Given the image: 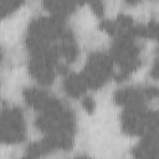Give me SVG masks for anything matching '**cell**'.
Listing matches in <instances>:
<instances>
[{
  "label": "cell",
  "instance_id": "6",
  "mask_svg": "<svg viewBox=\"0 0 159 159\" xmlns=\"http://www.w3.org/2000/svg\"><path fill=\"white\" fill-rule=\"evenodd\" d=\"M82 106H83V108L87 111V112H93V109H94V101L91 98V97H86L83 101H82Z\"/></svg>",
  "mask_w": 159,
  "mask_h": 159
},
{
  "label": "cell",
  "instance_id": "2",
  "mask_svg": "<svg viewBox=\"0 0 159 159\" xmlns=\"http://www.w3.org/2000/svg\"><path fill=\"white\" fill-rule=\"evenodd\" d=\"M25 137L22 113L17 108H6L0 116V140L6 143L20 142Z\"/></svg>",
  "mask_w": 159,
  "mask_h": 159
},
{
  "label": "cell",
  "instance_id": "7",
  "mask_svg": "<svg viewBox=\"0 0 159 159\" xmlns=\"http://www.w3.org/2000/svg\"><path fill=\"white\" fill-rule=\"evenodd\" d=\"M91 6H92V9H93V11H94L96 14H98V15H102V14H103V4H102V2H99V1L92 2Z\"/></svg>",
  "mask_w": 159,
  "mask_h": 159
},
{
  "label": "cell",
  "instance_id": "5",
  "mask_svg": "<svg viewBox=\"0 0 159 159\" xmlns=\"http://www.w3.org/2000/svg\"><path fill=\"white\" fill-rule=\"evenodd\" d=\"M63 86H65L66 92L70 96H72V97H80L88 88V86H87V83H86L82 73L81 75H77V73L70 75L65 80Z\"/></svg>",
  "mask_w": 159,
  "mask_h": 159
},
{
  "label": "cell",
  "instance_id": "9",
  "mask_svg": "<svg viewBox=\"0 0 159 159\" xmlns=\"http://www.w3.org/2000/svg\"><path fill=\"white\" fill-rule=\"evenodd\" d=\"M0 61H1V47H0Z\"/></svg>",
  "mask_w": 159,
  "mask_h": 159
},
{
  "label": "cell",
  "instance_id": "1",
  "mask_svg": "<svg viewBox=\"0 0 159 159\" xmlns=\"http://www.w3.org/2000/svg\"><path fill=\"white\" fill-rule=\"evenodd\" d=\"M112 73V58L104 53H92L88 57L87 65L82 76L89 88L101 87Z\"/></svg>",
  "mask_w": 159,
  "mask_h": 159
},
{
  "label": "cell",
  "instance_id": "3",
  "mask_svg": "<svg viewBox=\"0 0 159 159\" xmlns=\"http://www.w3.org/2000/svg\"><path fill=\"white\" fill-rule=\"evenodd\" d=\"M134 157L135 159H158L155 133H149L145 135V138L134 150Z\"/></svg>",
  "mask_w": 159,
  "mask_h": 159
},
{
  "label": "cell",
  "instance_id": "8",
  "mask_svg": "<svg viewBox=\"0 0 159 159\" xmlns=\"http://www.w3.org/2000/svg\"><path fill=\"white\" fill-rule=\"evenodd\" d=\"M77 159H89V158H86V157H81V158H77Z\"/></svg>",
  "mask_w": 159,
  "mask_h": 159
},
{
  "label": "cell",
  "instance_id": "4",
  "mask_svg": "<svg viewBox=\"0 0 159 159\" xmlns=\"http://www.w3.org/2000/svg\"><path fill=\"white\" fill-rule=\"evenodd\" d=\"M24 96H25L26 102L31 107H34V108H36L39 111H43L47 107V104L50 103L51 98H52L45 91L37 89V88H27V89H25L24 91Z\"/></svg>",
  "mask_w": 159,
  "mask_h": 159
}]
</instances>
